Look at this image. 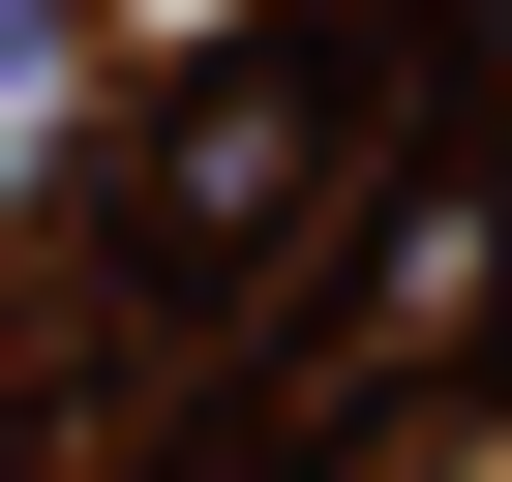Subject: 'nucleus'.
<instances>
[{
  "instance_id": "nucleus-2",
  "label": "nucleus",
  "mask_w": 512,
  "mask_h": 482,
  "mask_svg": "<svg viewBox=\"0 0 512 482\" xmlns=\"http://www.w3.org/2000/svg\"><path fill=\"white\" fill-rule=\"evenodd\" d=\"M452 61H482V91H512V0H452Z\"/></svg>"
},
{
  "instance_id": "nucleus-1",
  "label": "nucleus",
  "mask_w": 512,
  "mask_h": 482,
  "mask_svg": "<svg viewBox=\"0 0 512 482\" xmlns=\"http://www.w3.org/2000/svg\"><path fill=\"white\" fill-rule=\"evenodd\" d=\"M302 241H362V61H241V91H181V151H151V272H181V302H272Z\"/></svg>"
},
{
  "instance_id": "nucleus-3",
  "label": "nucleus",
  "mask_w": 512,
  "mask_h": 482,
  "mask_svg": "<svg viewBox=\"0 0 512 482\" xmlns=\"http://www.w3.org/2000/svg\"><path fill=\"white\" fill-rule=\"evenodd\" d=\"M482 362H512V302H482Z\"/></svg>"
}]
</instances>
